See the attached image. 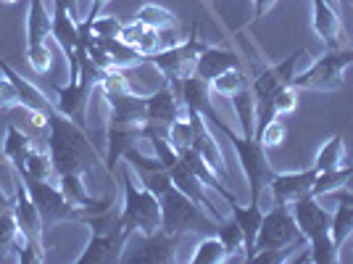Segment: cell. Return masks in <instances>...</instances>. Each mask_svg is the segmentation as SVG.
<instances>
[{
	"label": "cell",
	"mask_w": 353,
	"mask_h": 264,
	"mask_svg": "<svg viewBox=\"0 0 353 264\" xmlns=\"http://www.w3.org/2000/svg\"><path fill=\"white\" fill-rule=\"evenodd\" d=\"M48 151L56 177L61 175H90V164H103V153L92 146L88 130L74 124L72 119L59 114L56 109L48 114Z\"/></svg>",
	"instance_id": "cell-1"
},
{
	"label": "cell",
	"mask_w": 353,
	"mask_h": 264,
	"mask_svg": "<svg viewBox=\"0 0 353 264\" xmlns=\"http://www.w3.org/2000/svg\"><path fill=\"white\" fill-rule=\"evenodd\" d=\"M121 185H124V204H121V233L153 235L161 230V201L159 196L143 185L140 175L127 159L121 164Z\"/></svg>",
	"instance_id": "cell-2"
},
{
	"label": "cell",
	"mask_w": 353,
	"mask_h": 264,
	"mask_svg": "<svg viewBox=\"0 0 353 264\" xmlns=\"http://www.w3.org/2000/svg\"><path fill=\"white\" fill-rule=\"evenodd\" d=\"M295 222L301 227V233L309 241V256L314 264H335L340 262V249L335 246L332 235H330V220L332 214L319 206L316 196H303L290 204Z\"/></svg>",
	"instance_id": "cell-3"
},
{
	"label": "cell",
	"mask_w": 353,
	"mask_h": 264,
	"mask_svg": "<svg viewBox=\"0 0 353 264\" xmlns=\"http://www.w3.org/2000/svg\"><path fill=\"white\" fill-rule=\"evenodd\" d=\"M219 132H224V138L232 143L237 159H240V167H243V175L248 180L250 188V204H261V191L269 188L272 177L277 175L269 164V156H266V146L259 140V138H248V135H237L224 119H214L211 122Z\"/></svg>",
	"instance_id": "cell-4"
},
{
	"label": "cell",
	"mask_w": 353,
	"mask_h": 264,
	"mask_svg": "<svg viewBox=\"0 0 353 264\" xmlns=\"http://www.w3.org/2000/svg\"><path fill=\"white\" fill-rule=\"evenodd\" d=\"M161 201V230L169 235H188V233H216L219 222L208 214L198 201L179 191V188H166L159 196Z\"/></svg>",
	"instance_id": "cell-5"
},
{
	"label": "cell",
	"mask_w": 353,
	"mask_h": 264,
	"mask_svg": "<svg viewBox=\"0 0 353 264\" xmlns=\"http://www.w3.org/2000/svg\"><path fill=\"white\" fill-rule=\"evenodd\" d=\"M208 48V43L198 35V24H192L188 40L172 45L166 50H156L153 56H148L145 64H150L153 69H159L163 77V82H169L174 93L179 95V88H182V79H188L190 74H195V64H198V56Z\"/></svg>",
	"instance_id": "cell-6"
},
{
	"label": "cell",
	"mask_w": 353,
	"mask_h": 264,
	"mask_svg": "<svg viewBox=\"0 0 353 264\" xmlns=\"http://www.w3.org/2000/svg\"><path fill=\"white\" fill-rule=\"evenodd\" d=\"M98 79H101V69L88 59V53L79 59V77L69 79L66 85L53 82L56 90V111L63 114L66 119H72L74 124H79L82 130H88V106L92 90L98 88Z\"/></svg>",
	"instance_id": "cell-7"
},
{
	"label": "cell",
	"mask_w": 353,
	"mask_h": 264,
	"mask_svg": "<svg viewBox=\"0 0 353 264\" xmlns=\"http://www.w3.org/2000/svg\"><path fill=\"white\" fill-rule=\"evenodd\" d=\"M353 64V48H330L324 56L311 64L309 69L295 72L293 88L295 90H319V93H332V90H343V72Z\"/></svg>",
	"instance_id": "cell-8"
},
{
	"label": "cell",
	"mask_w": 353,
	"mask_h": 264,
	"mask_svg": "<svg viewBox=\"0 0 353 264\" xmlns=\"http://www.w3.org/2000/svg\"><path fill=\"white\" fill-rule=\"evenodd\" d=\"M303 56V50H295L290 53L285 61L274 64V66H266L261 74H256L250 79V90H253V98H256V130L253 135L264 127L266 122H272L274 114H272V98L280 93L282 88L293 85L295 77V66H298V59Z\"/></svg>",
	"instance_id": "cell-9"
},
{
	"label": "cell",
	"mask_w": 353,
	"mask_h": 264,
	"mask_svg": "<svg viewBox=\"0 0 353 264\" xmlns=\"http://www.w3.org/2000/svg\"><path fill=\"white\" fill-rule=\"evenodd\" d=\"M24 180V177H21ZM27 191H30L34 206L40 209V217H43L45 227H53L59 222H82V206L72 204L63 193H61L59 182L53 180H34V177H27Z\"/></svg>",
	"instance_id": "cell-10"
},
{
	"label": "cell",
	"mask_w": 353,
	"mask_h": 264,
	"mask_svg": "<svg viewBox=\"0 0 353 264\" xmlns=\"http://www.w3.org/2000/svg\"><path fill=\"white\" fill-rule=\"evenodd\" d=\"M295 243H309V241H306V235L301 233L290 206L274 204L261 217V230H259V238H256V251L285 249V246H295Z\"/></svg>",
	"instance_id": "cell-11"
},
{
	"label": "cell",
	"mask_w": 353,
	"mask_h": 264,
	"mask_svg": "<svg viewBox=\"0 0 353 264\" xmlns=\"http://www.w3.org/2000/svg\"><path fill=\"white\" fill-rule=\"evenodd\" d=\"M185 114V103L174 93L169 82L145 95V124H143V140L153 135H169V127Z\"/></svg>",
	"instance_id": "cell-12"
},
{
	"label": "cell",
	"mask_w": 353,
	"mask_h": 264,
	"mask_svg": "<svg viewBox=\"0 0 353 264\" xmlns=\"http://www.w3.org/2000/svg\"><path fill=\"white\" fill-rule=\"evenodd\" d=\"M50 14L43 0H30L27 8V61L37 74L50 72L53 53H50Z\"/></svg>",
	"instance_id": "cell-13"
},
{
	"label": "cell",
	"mask_w": 353,
	"mask_h": 264,
	"mask_svg": "<svg viewBox=\"0 0 353 264\" xmlns=\"http://www.w3.org/2000/svg\"><path fill=\"white\" fill-rule=\"evenodd\" d=\"M14 217L19 222L21 235H24V243L43 251V217H40V209L34 206L30 191H27V182L21 177H16L14 182Z\"/></svg>",
	"instance_id": "cell-14"
},
{
	"label": "cell",
	"mask_w": 353,
	"mask_h": 264,
	"mask_svg": "<svg viewBox=\"0 0 353 264\" xmlns=\"http://www.w3.org/2000/svg\"><path fill=\"white\" fill-rule=\"evenodd\" d=\"M188 119H190V130H192V143L190 148L203 159V162L221 177L227 180V164H224V153H221L219 143L214 140V135L208 130L206 117L198 114V111H188Z\"/></svg>",
	"instance_id": "cell-15"
},
{
	"label": "cell",
	"mask_w": 353,
	"mask_h": 264,
	"mask_svg": "<svg viewBox=\"0 0 353 264\" xmlns=\"http://www.w3.org/2000/svg\"><path fill=\"white\" fill-rule=\"evenodd\" d=\"M108 103V124L111 127H143L145 124V95H137L134 90L103 95Z\"/></svg>",
	"instance_id": "cell-16"
},
{
	"label": "cell",
	"mask_w": 353,
	"mask_h": 264,
	"mask_svg": "<svg viewBox=\"0 0 353 264\" xmlns=\"http://www.w3.org/2000/svg\"><path fill=\"white\" fill-rule=\"evenodd\" d=\"M316 180V167L311 164L309 169H301V172H277L269 182V191L274 204H293L303 196H311V185Z\"/></svg>",
	"instance_id": "cell-17"
},
{
	"label": "cell",
	"mask_w": 353,
	"mask_h": 264,
	"mask_svg": "<svg viewBox=\"0 0 353 264\" xmlns=\"http://www.w3.org/2000/svg\"><path fill=\"white\" fill-rule=\"evenodd\" d=\"M143 246L132 251L130 256H124L121 262H143V264H169L176 262V246H179V235H169L163 230H156L153 235H143Z\"/></svg>",
	"instance_id": "cell-18"
},
{
	"label": "cell",
	"mask_w": 353,
	"mask_h": 264,
	"mask_svg": "<svg viewBox=\"0 0 353 264\" xmlns=\"http://www.w3.org/2000/svg\"><path fill=\"white\" fill-rule=\"evenodd\" d=\"M130 235L124 233H92L88 249L79 254L77 264H114L124 259Z\"/></svg>",
	"instance_id": "cell-19"
},
{
	"label": "cell",
	"mask_w": 353,
	"mask_h": 264,
	"mask_svg": "<svg viewBox=\"0 0 353 264\" xmlns=\"http://www.w3.org/2000/svg\"><path fill=\"white\" fill-rule=\"evenodd\" d=\"M143 140V127H111L105 130V153H103V167L108 177H114L119 162L124 159V153L134 148Z\"/></svg>",
	"instance_id": "cell-20"
},
{
	"label": "cell",
	"mask_w": 353,
	"mask_h": 264,
	"mask_svg": "<svg viewBox=\"0 0 353 264\" xmlns=\"http://www.w3.org/2000/svg\"><path fill=\"white\" fill-rule=\"evenodd\" d=\"M230 69H240V56L230 48H214V45H208L206 50L198 56V64H195V74L208 85L219 74L230 72Z\"/></svg>",
	"instance_id": "cell-21"
},
{
	"label": "cell",
	"mask_w": 353,
	"mask_h": 264,
	"mask_svg": "<svg viewBox=\"0 0 353 264\" xmlns=\"http://www.w3.org/2000/svg\"><path fill=\"white\" fill-rule=\"evenodd\" d=\"M211 85L203 82L198 74H190L188 79H182V88H179V98L185 103V109L188 111H198V114H203L206 122H214V119H219L216 114V109L211 106Z\"/></svg>",
	"instance_id": "cell-22"
},
{
	"label": "cell",
	"mask_w": 353,
	"mask_h": 264,
	"mask_svg": "<svg viewBox=\"0 0 353 264\" xmlns=\"http://www.w3.org/2000/svg\"><path fill=\"white\" fill-rule=\"evenodd\" d=\"M0 74H6L11 82H14L16 93H19V101H21V106L24 109H30V111H43V114H50L56 106L45 98L40 90L32 85L30 79H24L21 74L16 72L14 66H8V61L0 56Z\"/></svg>",
	"instance_id": "cell-23"
},
{
	"label": "cell",
	"mask_w": 353,
	"mask_h": 264,
	"mask_svg": "<svg viewBox=\"0 0 353 264\" xmlns=\"http://www.w3.org/2000/svg\"><path fill=\"white\" fill-rule=\"evenodd\" d=\"M230 211H232V220L243 227V235H245V262H253L256 256V238H259V230H261V204H248V206H240L237 201H232Z\"/></svg>",
	"instance_id": "cell-24"
},
{
	"label": "cell",
	"mask_w": 353,
	"mask_h": 264,
	"mask_svg": "<svg viewBox=\"0 0 353 264\" xmlns=\"http://www.w3.org/2000/svg\"><path fill=\"white\" fill-rule=\"evenodd\" d=\"M311 3H314V32L327 43V48H338L340 32H343V19L338 8L330 0H311Z\"/></svg>",
	"instance_id": "cell-25"
},
{
	"label": "cell",
	"mask_w": 353,
	"mask_h": 264,
	"mask_svg": "<svg viewBox=\"0 0 353 264\" xmlns=\"http://www.w3.org/2000/svg\"><path fill=\"white\" fill-rule=\"evenodd\" d=\"M92 40L105 50V56H108L114 69H132V66L145 64V56L140 50H134L132 45L124 43L121 37H98V35H92Z\"/></svg>",
	"instance_id": "cell-26"
},
{
	"label": "cell",
	"mask_w": 353,
	"mask_h": 264,
	"mask_svg": "<svg viewBox=\"0 0 353 264\" xmlns=\"http://www.w3.org/2000/svg\"><path fill=\"white\" fill-rule=\"evenodd\" d=\"M119 37L127 45H132L134 50H140L145 59L153 56L156 50H161V45H159V30L148 27V24L137 21V19H134L132 24H124L121 32H119Z\"/></svg>",
	"instance_id": "cell-27"
},
{
	"label": "cell",
	"mask_w": 353,
	"mask_h": 264,
	"mask_svg": "<svg viewBox=\"0 0 353 264\" xmlns=\"http://www.w3.org/2000/svg\"><path fill=\"white\" fill-rule=\"evenodd\" d=\"M16 172H19V177H24V180L27 177H34V180H50V177H56L48 146H34L32 143L27 156H24V162H21V167Z\"/></svg>",
	"instance_id": "cell-28"
},
{
	"label": "cell",
	"mask_w": 353,
	"mask_h": 264,
	"mask_svg": "<svg viewBox=\"0 0 353 264\" xmlns=\"http://www.w3.org/2000/svg\"><path fill=\"white\" fill-rule=\"evenodd\" d=\"M30 146H32L30 135L21 130V127H16L14 122H8L6 138H3V156H6V162L11 164V169H19V167H21Z\"/></svg>",
	"instance_id": "cell-29"
},
{
	"label": "cell",
	"mask_w": 353,
	"mask_h": 264,
	"mask_svg": "<svg viewBox=\"0 0 353 264\" xmlns=\"http://www.w3.org/2000/svg\"><path fill=\"white\" fill-rule=\"evenodd\" d=\"M230 259L227 246L221 243V238L216 233H208L198 241V246L192 251L190 264H221Z\"/></svg>",
	"instance_id": "cell-30"
},
{
	"label": "cell",
	"mask_w": 353,
	"mask_h": 264,
	"mask_svg": "<svg viewBox=\"0 0 353 264\" xmlns=\"http://www.w3.org/2000/svg\"><path fill=\"white\" fill-rule=\"evenodd\" d=\"M316 172H335L340 167H345V146H343V138L332 135L319 151H316V159H314Z\"/></svg>",
	"instance_id": "cell-31"
},
{
	"label": "cell",
	"mask_w": 353,
	"mask_h": 264,
	"mask_svg": "<svg viewBox=\"0 0 353 264\" xmlns=\"http://www.w3.org/2000/svg\"><path fill=\"white\" fill-rule=\"evenodd\" d=\"M216 235L221 238V243L227 246V254H230L227 262H237V259L245 262V235H243V227H240L235 220L219 222Z\"/></svg>",
	"instance_id": "cell-32"
},
{
	"label": "cell",
	"mask_w": 353,
	"mask_h": 264,
	"mask_svg": "<svg viewBox=\"0 0 353 264\" xmlns=\"http://www.w3.org/2000/svg\"><path fill=\"white\" fill-rule=\"evenodd\" d=\"M330 235L338 249L345 246V241L353 235V201H338V209L330 220Z\"/></svg>",
	"instance_id": "cell-33"
},
{
	"label": "cell",
	"mask_w": 353,
	"mask_h": 264,
	"mask_svg": "<svg viewBox=\"0 0 353 264\" xmlns=\"http://www.w3.org/2000/svg\"><path fill=\"white\" fill-rule=\"evenodd\" d=\"M21 241H24V235L19 230V222L14 217V209L11 211H6V214H0V259H6V256H16V251L21 246Z\"/></svg>",
	"instance_id": "cell-34"
},
{
	"label": "cell",
	"mask_w": 353,
	"mask_h": 264,
	"mask_svg": "<svg viewBox=\"0 0 353 264\" xmlns=\"http://www.w3.org/2000/svg\"><path fill=\"white\" fill-rule=\"evenodd\" d=\"M232 106H235V114L240 119V127H243V135L253 138V130H256V98H253V90L243 88L240 93H235L232 98Z\"/></svg>",
	"instance_id": "cell-35"
},
{
	"label": "cell",
	"mask_w": 353,
	"mask_h": 264,
	"mask_svg": "<svg viewBox=\"0 0 353 264\" xmlns=\"http://www.w3.org/2000/svg\"><path fill=\"white\" fill-rule=\"evenodd\" d=\"M351 175V164H345V167H340L335 172H316V180H314V185H311V196H330V193L340 191L343 185H345V177Z\"/></svg>",
	"instance_id": "cell-36"
},
{
	"label": "cell",
	"mask_w": 353,
	"mask_h": 264,
	"mask_svg": "<svg viewBox=\"0 0 353 264\" xmlns=\"http://www.w3.org/2000/svg\"><path fill=\"white\" fill-rule=\"evenodd\" d=\"M137 21H143L148 27H153V30H163V27H174L176 24V16L169 11V8H163V6H156V3H145V6H140V11L134 16Z\"/></svg>",
	"instance_id": "cell-37"
},
{
	"label": "cell",
	"mask_w": 353,
	"mask_h": 264,
	"mask_svg": "<svg viewBox=\"0 0 353 264\" xmlns=\"http://www.w3.org/2000/svg\"><path fill=\"white\" fill-rule=\"evenodd\" d=\"M248 85H250V79L240 72V69H230V72L219 74V77L211 82V90H214L216 95H221V98H232L235 93H240V90L248 88Z\"/></svg>",
	"instance_id": "cell-38"
},
{
	"label": "cell",
	"mask_w": 353,
	"mask_h": 264,
	"mask_svg": "<svg viewBox=\"0 0 353 264\" xmlns=\"http://www.w3.org/2000/svg\"><path fill=\"white\" fill-rule=\"evenodd\" d=\"M253 138H259L266 146V151H269V148H277V146H282L285 138H288V124H285L280 117H274L272 122H266L264 127L256 132Z\"/></svg>",
	"instance_id": "cell-39"
},
{
	"label": "cell",
	"mask_w": 353,
	"mask_h": 264,
	"mask_svg": "<svg viewBox=\"0 0 353 264\" xmlns=\"http://www.w3.org/2000/svg\"><path fill=\"white\" fill-rule=\"evenodd\" d=\"M298 95H301V90H295L293 85H288V88H282L274 98H272V114L274 117H285V114H293L295 109H298Z\"/></svg>",
	"instance_id": "cell-40"
},
{
	"label": "cell",
	"mask_w": 353,
	"mask_h": 264,
	"mask_svg": "<svg viewBox=\"0 0 353 264\" xmlns=\"http://www.w3.org/2000/svg\"><path fill=\"white\" fill-rule=\"evenodd\" d=\"M21 101H19V93H16L14 82L0 74V111H11V109H19Z\"/></svg>",
	"instance_id": "cell-41"
},
{
	"label": "cell",
	"mask_w": 353,
	"mask_h": 264,
	"mask_svg": "<svg viewBox=\"0 0 353 264\" xmlns=\"http://www.w3.org/2000/svg\"><path fill=\"white\" fill-rule=\"evenodd\" d=\"M280 0H253V21H259V19H264L274 6H277Z\"/></svg>",
	"instance_id": "cell-42"
},
{
	"label": "cell",
	"mask_w": 353,
	"mask_h": 264,
	"mask_svg": "<svg viewBox=\"0 0 353 264\" xmlns=\"http://www.w3.org/2000/svg\"><path fill=\"white\" fill-rule=\"evenodd\" d=\"M53 8H59V11H69V14L79 21V14H77V0H53Z\"/></svg>",
	"instance_id": "cell-43"
},
{
	"label": "cell",
	"mask_w": 353,
	"mask_h": 264,
	"mask_svg": "<svg viewBox=\"0 0 353 264\" xmlns=\"http://www.w3.org/2000/svg\"><path fill=\"white\" fill-rule=\"evenodd\" d=\"M105 6H108V0H92V6H90V14L85 16V19H88V21H95L98 16L103 14Z\"/></svg>",
	"instance_id": "cell-44"
},
{
	"label": "cell",
	"mask_w": 353,
	"mask_h": 264,
	"mask_svg": "<svg viewBox=\"0 0 353 264\" xmlns=\"http://www.w3.org/2000/svg\"><path fill=\"white\" fill-rule=\"evenodd\" d=\"M11 209H14V196H8V191L0 185V214H6Z\"/></svg>",
	"instance_id": "cell-45"
},
{
	"label": "cell",
	"mask_w": 353,
	"mask_h": 264,
	"mask_svg": "<svg viewBox=\"0 0 353 264\" xmlns=\"http://www.w3.org/2000/svg\"><path fill=\"white\" fill-rule=\"evenodd\" d=\"M343 188H345L348 193H353V164H351V175L345 177V185H343Z\"/></svg>",
	"instance_id": "cell-46"
},
{
	"label": "cell",
	"mask_w": 353,
	"mask_h": 264,
	"mask_svg": "<svg viewBox=\"0 0 353 264\" xmlns=\"http://www.w3.org/2000/svg\"><path fill=\"white\" fill-rule=\"evenodd\" d=\"M0 3H11V6H14V3H19V0H0Z\"/></svg>",
	"instance_id": "cell-47"
},
{
	"label": "cell",
	"mask_w": 353,
	"mask_h": 264,
	"mask_svg": "<svg viewBox=\"0 0 353 264\" xmlns=\"http://www.w3.org/2000/svg\"><path fill=\"white\" fill-rule=\"evenodd\" d=\"M351 249H353V235H351Z\"/></svg>",
	"instance_id": "cell-48"
},
{
	"label": "cell",
	"mask_w": 353,
	"mask_h": 264,
	"mask_svg": "<svg viewBox=\"0 0 353 264\" xmlns=\"http://www.w3.org/2000/svg\"><path fill=\"white\" fill-rule=\"evenodd\" d=\"M351 48H353V45H351Z\"/></svg>",
	"instance_id": "cell-49"
}]
</instances>
